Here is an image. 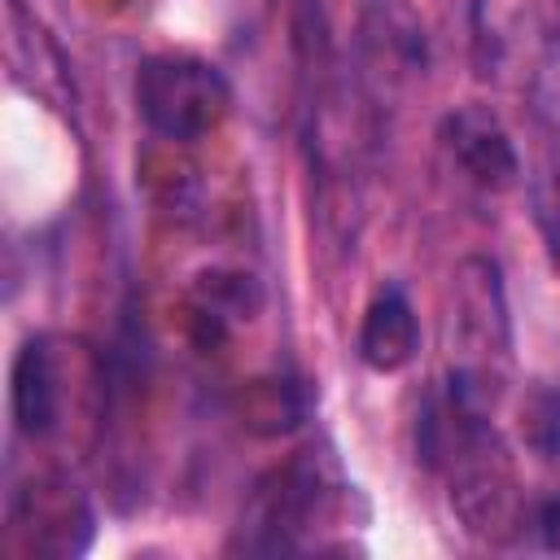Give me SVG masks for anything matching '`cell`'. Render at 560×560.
<instances>
[{
	"mask_svg": "<svg viewBox=\"0 0 560 560\" xmlns=\"http://www.w3.org/2000/svg\"><path fill=\"white\" fill-rule=\"evenodd\" d=\"M61 376L66 368L57 354V337H31L18 350L13 376H9V407H13L18 433H26L31 442L57 433L61 424V407H66Z\"/></svg>",
	"mask_w": 560,
	"mask_h": 560,
	"instance_id": "obj_6",
	"label": "cell"
},
{
	"mask_svg": "<svg viewBox=\"0 0 560 560\" xmlns=\"http://www.w3.org/2000/svg\"><path fill=\"white\" fill-rule=\"evenodd\" d=\"M538 223H542V236H547V249L560 267V162L542 175L538 184Z\"/></svg>",
	"mask_w": 560,
	"mask_h": 560,
	"instance_id": "obj_9",
	"label": "cell"
},
{
	"mask_svg": "<svg viewBox=\"0 0 560 560\" xmlns=\"http://www.w3.org/2000/svg\"><path fill=\"white\" fill-rule=\"evenodd\" d=\"M9 525L26 551L44 556H79L92 538V512L83 494L57 477L26 481L9 503Z\"/></svg>",
	"mask_w": 560,
	"mask_h": 560,
	"instance_id": "obj_3",
	"label": "cell"
},
{
	"mask_svg": "<svg viewBox=\"0 0 560 560\" xmlns=\"http://www.w3.org/2000/svg\"><path fill=\"white\" fill-rule=\"evenodd\" d=\"M560 44V0H477V61L486 74H529L538 52Z\"/></svg>",
	"mask_w": 560,
	"mask_h": 560,
	"instance_id": "obj_2",
	"label": "cell"
},
{
	"mask_svg": "<svg viewBox=\"0 0 560 560\" xmlns=\"http://www.w3.org/2000/svg\"><path fill=\"white\" fill-rule=\"evenodd\" d=\"M420 354V319L398 284H385L359 324V359L372 372H402Z\"/></svg>",
	"mask_w": 560,
	"mask_h": 560,
	"instance_id": "obj_7",
	"label": "cell"
},
{
	"mask_svg": "<svg viewBox=\"0 0 560 560\" xmlns=\"http://www.w3.org/2000/svg\"><path fill=\"white\" fill-rule=\"evenodd\" d=\"M136 105L158 136L201 140L228 118L232 92L210 61L188 52H158L136 74Z\"/></svg>",
	"mask_w": 560,
	"mask_h": 560,
	"instance_id": "obj_1",
	"label": "cell"
},
{
	"mask_svg": "<svg viewBox=\"0 0 560 560\" xmlns=\"http://www.w3.org/2000/svg\"><path fill=\"white\" fill-rule=\"evenodd\" d=\"M521 433L534 455L560 459V389L538 385L521 407Z\"/></svg>",
	"mask_w": 560,
	"mask_h": 560,
	"instance_id": "obj_8",
	"label": "cell"
},
{
	"mask_svg": "<svg viewBox=\"0 0 560 560\" xmlns=\"http://www.w3.org/2000/svg\"><path fill=\"white\" fill-rule=\"evenodd\" d=\"M442 144L455 158V166L486 192H503L521 175V162H516V149H512L508 131L486 105H464V109L446 114Z\"/></svg>",
	"mask_w": 560,
	"mask_h": 560,
	"instance_id": "obj_5",
	"label": "cell"
},
{
	"mask_svg": "<svg viewBox=\"0 0 560 560\" xmlns=\"http://www.w3.org/2000/svg\"><path fill=\"white\" fill-rule=\"evenodd\" d=\"M538 534H542V547L547 551H560V494H551L538 508Z\"/></svg>",
	"mask_w": 560,
	"mask_h": 560,
	"instance_id": "obj_10",
	"label": "cell"
},
{
	"mask_svg": "<svg viewBox=\"0 0 560 560\" xmlns=\"http://www.w3.org/2000/svg\"><path fill=\"white\" fill-rule=\"evenodd\" d=\"M332 503V486H328V459L319 451H302L293 455L284 468H276L254 499V525L267 529L262 547H293V529L315 525Z\"/></svg>",
	"mask_w": 560,
	"mask_h": 560,
	"instance_id": "obj_4",
	"label": "cell"
}]
</instances>
